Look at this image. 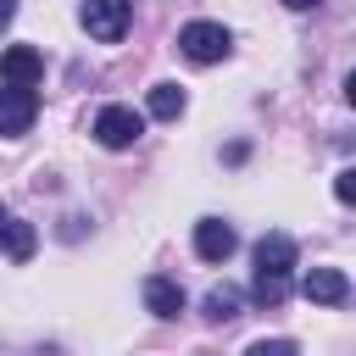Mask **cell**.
Instances as JSON below:
<instances>
[{
	"label": "cell",
	"mask_w": 356,
	"mask_h": 356,
	"mask_svg": "<svg viewBox=\"0 0 356 356\" xmlns=\"http://www.w3.org/2000/svg\"><path fill=\"white\" fill-rule=\"evenodd\" d=\"M145 111H150V117H161V122H172V117L184 111V89H178V83H156V89H150V100H145Z\"/></svg>",
	"instance_id": "10"
},
{
	"label": "cell",
	"mask_w": 356,
	"mask_h": 356,
	"mask_svg": "<svg viewBox=\"0 0 356 356\" xmlns=\"http://www.w3.org/2000/svg\"><path fill=\"white\" fill-rule=\"evenodd\" d=\"M334 195H339V200H356V172H350V167L334 178Z\"/></svg>",
	"instance_id": "14"
},
{
	"label": "cell",
	"mask_w": 356,
	"mask_h": 356,
	"mask_svg": "<svg viewBox=\"0 0 356 356\" xmlns=\"http://www.w3.org/2000/svg\"><path fill=\"white\" fill-rule=\"evenodd\" d=\"M300 289H306V300H317V306H339V300L350 295V278H345L339 267H312V273L300 278Z\"/></svg>",
	"instance_id": "8"
},
{
	"label": "cell",
	"mask_w": 356,
	"mask_h": 356,
	"mask_svg": "<svg viewBox=\"0 0 356 356\" xmlns=\"http://www.w3.org/2000/svg\"><path fill=\"white\" fill-rule=\"evenodd\" d=\"M33 117H39V95H33V83H0V134L17 139V134L33 128Z\"/></svg>",
	"instance_id": "5"
},
{
	"label": "cell",
	"mask_w": 356,
	"mask_h": 356,
	"mask_svg": "<svg viewBox=\"0 0 356 356\" xmlns=\"http://www.w3.org/2000/svg\"><path fill=\"white\" fill-rule=\"evenodd\" d=\"M145 306H150L161 323H172V317L184 312V289H178L172 278H145Z\"/></svg>",
	"instance_id": "9"
},
{
	"label": "cell",
	"mask_w": 356,
	"mask_h": 356,
	"mask_svg": "<svg viewBox=\"0 0 356 356\" xmlns=\"http://www.w3.org/2000/svg\"><path fill=\"white\" fill-rule=\"evenodd\" d=\"M289 273H295V239L289 234H267L256 245V273H250V295L261 306H278L289 295Z\"/></svg>",
	"instance_id": "1"
},
{
	"label": "cell",
	"mask_w": 356,
	"mask_h": 356,
	"mask_svg": "<svg viewBox=\"0 0 356 356\" xmlns=\"http://www.w3.org/2000/svg\"><path fill=\"white\" fill-rule=\"evenodd\" d=\"M139 134H145V111H134V106H100L95 111V139L106 150H128Z\"/></svg>",
	"instance_id": "4"
},
{
	"label": "cell",
	"mask_w": 356,
	"mask_h": 356,
	"mask_svg": "<svg viewBox=\"0 0 356 356\" xmlns=\"http://www.w3.org/2000/svg\"><path fill=\"white\" fill-rule=\"evenodd\" d=\"M289 350H295V339H273V345L261 339V345H250V356H289Z\"/></svg>",
	"instance_id": "13"
},
{
	"label": "cell",
	"mask_w": 356,
	"mask_h": 356,
	"mask_svg": "<svg viewBox=\"0 0 356 356\" xmlns=\"http://www.w3.org/2000/svg\"><path fill=\"white\" fill-rule=\"evenodd\" d=\"M78 22L89 28V39H100V44H117V39L128 33V22H134V6H128V0H83Z\"/></svg>",
	"instance_id": "3"
},
{
	"label": "cell",
	"mask_w": 356,
	"mask_h": 356,
	"mask_svg": "<svg viewBox=\"0 0 356 356\" xmlns=\"http://www.w3.org/2000/svg\"><path fill=\"white\" fill-rule=\"evenodd\" d=\"M0 78L6 83H39L44 78V56L33 44H11V50H0Z\"/></svg>",
	"instance_id": "7"
},
{
	"label": "cell",
	"mask_w": 356,
	"mask_h": 356,
	"mask_svg": "<svg viewBox=\"0 0 356 356\" xmlns=\"http://www.w3.org/2000/svg\"><path fill=\"white\" fill-rule=\"evenodd\" d=\"M0 234H6V250H11L17 261H28V256H33V228H28V222H11V217H6V228H0Z\"/></svg>",
	"instance_id": "12"
},
{
	"label": "cell",
	"mask_w": 356,
	"mask_h": 356,
	"mask_svg": "<svg viewBox=\"0 0 356 356\" xmlns=\"http://www.w3.org/2000/svg\"><path fill=\"white\" fill-rule=\"evenodd\" d=\"M289 11H312V6H323V0H284Z\"/></svg>",
	"instance_id": "16"
},
{
	"label": "cell",
	"mask_w": 356,
	"mask_h": 356,
	"mask_svg": "<svg viewBox=\"0 0 356 356\" xmlns=\"http://www.w3.org/2000/svg\"><path fill=\"white\" fill-rule=\"evenodd\" d=\"M239 317V289H211L206 295V323H234Z\"/></svg>",
	"instance_id": "11"
},
{
	"label": "cell",
	"mask_w": 356,
	"mask_h": 356,
	"mask_svg": "<svg viewBox=\"0 0 356 356\" xmlns=\"http://www.w3.org/2000/svg\"><path fill=\"white\" fill-rule=\"evenodd\" d=\"M234 245H239V234H234L222 217H200V222H195V256H200V261H228Z\"/></svg>",
	"instance_id": "6"
},
{
	"label": "cell",
	"mask_w": 356,
	"mask_h": 356,
	"mask_svg": "<svg viewBox=\"0 0 356 356\" xmlns=\"http://www.w3.org/2000/svg\"><path fill=\"white\" fill-rule=\"evenodd\" d=\"M178 50H184L195 67H217V61L234 50V33H228L222 22H189V28L178 33Z\"/></svg>",
	"instance_id": "2"
},
{
	"label": "cell",
	"mask_w": 356,
	"mask_h": 356,
	"mask_svg": "<svg viewBox=\"0 0 356 356\" xmlns=\"http://www.w3.org/2000/svg\"><path fill=\"white\" fill-rule=\"evenodd\" d=\"M11 17H17V0H0V33L11 28Z\"/></svg>",
	"instance_id": "15"
},
{
	"label": "cell",
	"mask_w": 356,
	"mask_h": 356,
	"mask_svg": "<svg viewBox=\"0 0 356 356\" xmlns=\"http://www.w3.org/2000/svg\"><path fill=\"white\" fill-rule=\"evenodd\" d=\"M0 228H6V206H0Z\"/></svg>",
	"instance_id": "17"
}]
</instances>
